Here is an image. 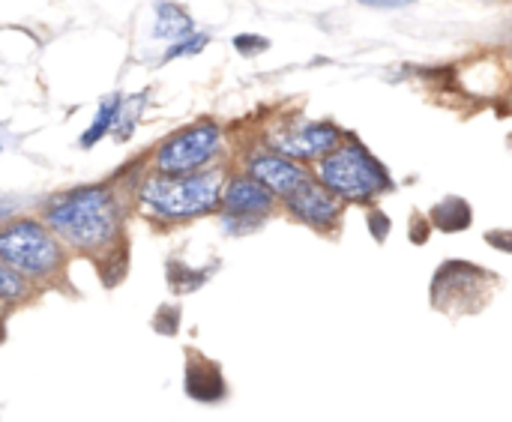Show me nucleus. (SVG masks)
<instances>
[{"instance_id":"obj_11","label":"nucleus","mask_w":512,"mask_h":422,"mask_svg":"<svg viewBox=\"0 0 512 422\" xmlns=\"http://www.w3.org/2000/svg\"><path fill=\"white\" fill-rule=\"evenodd\" d=\"M120 105H123V99H120V96H108V99L99 105V114H96V120L90 123V129L84 132L81 147H93L105 132H111V129H114L117 114H120Z\"/></svg>"},{"instance_id":"obj_2","label":"nucleus","mask_w":512,"mask_h":422,"mask_svg":"<svg viewBox=\"0 0 512 422\" xmlns=\"http://www.w3.org/2000/svg\"><path fill=\"white\" fill-rule=\"evenodd\" d=\"M222 195L219 171H195V174H153L138 189V204L165 222L195 219L216 210Z\"/></svg>"},{"instance_id":"obj_12","label":"nucleus","mask_w":512,"mask_h":422,"mask_svg":"<svg viewBox=\"0 0 512 422\" xmlns=\"http://www.w3.org/2000/svg\"><path fill=\"white\" fill-rule=\"evenodd\" d=\"M27 294V285L21 276H15L6 264H0V303H15Z\"/></svg>"},{"instance_id":"obj_15","label":"nucleus","mask_w":512,"mask_h":422,"mask_svg":"<svg viewBox=\"0 0 512 422\" xmlns=\"http://www.w3.org/2000/svg\"><path fill=\"white\" fill-rule=\"evenodd\" d=\"M360 3H366V6H381V9H396V6H405V3H411V0H360Z\"/></svg>"},{"instance_id":"obj_14","label":"nucleus","mask_w":512,"mask_h":422,"mask_svg":"<svg viewBox=\"0 0 512 422\" xmlns=\"http://www.w3.org/2000/svg\"><path fill=\"white\" fill-rule=\"evenodd\" d=\"M234 45H237L243 54H258V51H264L270 42H267L264 36H246V33H243V36H237V39H234Z\"/></svg>"},{"instance_id":"obj_16","label":"nucleus","mask_w":512,"mask_h":422,"mask_svg":"<svg viewBox=\"0 0 512 422\" xmlns=\"http://www.w3.org/2000/svg\"><path fill=\"white\" fill-rule=\"evenodd\" d=\"M9 210H12V207H3V204H0V219H6V216H9Z\"/></svg>"},{"instance_id":"obj_9","label":"nucleus","mask_w":512,"mask_h":422,"mask_svg":"<svg viewBox=\"0 0 512 422\" xmlns=\"http://www.w3.org/2000/svg\"><path fill=\"white\" fill-rule=\"evenodd\" d=\"M219 201L225 204V216H246V219H261L273 207V195L252 177H231Z\"/></svg>"},{"instance_id":"obj_7","label":"nucleus","mask_w":512,"mask_h":422,"mask_svg":"<svg viewBox=\"0 0 512 422\" xmlns=\"http://www.w3.org/2000/svg\"><path fill=\"white\" fill-rule=\"evenodd\" d=\"M246 171H249V177L255 180V183H261L273 198L276 195H291V192H297L306 180H309V174H306V168L303 165H297L294 159H285V156H279V153H255L249 162H246Z\"/></svg>"},{"instance_id":"obj_8","label":"nucleus","mask_w":512,"mask_h":422,"mask_svg":"<svg viewBox=\"0 0 512 422\" xmlns=\"http://www.w3.org/2000/svg\"><path fill=\"white\" fill-rule=\"evenodd\" d=\"M285 207L291 216H297L300 222H306L318 231H330L342 216V201L333 198L324 186H318L312 180H306L297 192H291L285 198Z\"/></svg>"},{"instance_id":"obj_1","label":"nucleus","mask_w":512,"mask_h":422,"mask_svg":"<svg viewBox=\"0 0 512 422\" xmlns=\"http://www.w3.org/2000/svg\"><path fill=\"white\" fill-rule=\"evenodd\" d=\"M45 228L81 252H99L120 234L123 210L108 186H81L45 207Z\"/></svg>"},{"instance_id":"obj_3","label":"nucleus","mask_w":512,"mask_h":422,"mask_svg":"<svg viewBox=\"0 0 512 422\" xmlns=\"http://www.w3.org/2000/svg\"><path fill=\"white\" fill-rule=\"evenodd\" d=\"M318 186H324L339 201H372L393 186L387 168L360 144H336L318 165Z\"/></svg>"},{"instance_id":"obj_4","label":"nucleus","mask_w":512,"mask_h":422,"mask_svg":"<svg viewBox=\"0 0 512 422\" xmlns=\"http://www.w3.org/2000/svg\"><path fill=\"white\" fill-rule=\"evenodd\" d=\"M0 264L21 279H51L63 264L57 237L36 219L0 225Z\"/></svg>"},{"instance_id":"obj_6","label":"nucleus","mask_w":512,"mask_h":422,"mask_svg":"<svg viewBox=\"0 0 512 422\" xmlns=\"http://www.w3.org/2000/svg\"><path fill=\"white\" fill-rule=\"evenodd\" d=\"M339 138L342 132L330 123H297L270 135V147L285 159H321L339 144Z\"/></svg>"},{"instance_id":"obj_13","label":"nucleus","mask_w":512,"mask_h":422,"mask_svg":"<svg viewBox=\"0 0 512 422\" xmlns=\"http://www.w3.org/2000/svg\"><path fill=\"white\" fill-rule=\"evenodd\" d=\"M207 45V36L201 33H189L186 39H180V42H174L171 48H168V54H165V60H174V57H180V54H192V51H201Z\"/></svg>"},{"instance_id":"obj_10","label":"nucleus","mask_w":512,"mask_h":422,"mask_svg":"<svg viewBox=\"0 0 512 422\" xmlns=\"http://www.w3.org/2000/svg\"><path fill=\"white\" fill-rule=\"evenodd\" d=\"M156 39L174 45L192 33V18L177 6V3H159L156 6V24H153Z\"/></svg>"},{"instance_id":"obj_5","label":"nucleus","mask_w":512,"mask_h":422,"mask_svg":"<svg viewBox=\"0 0 512 422\" xmlns=\"http://www.w3.org/2000/svg\"><path fill=\"white\" fill-rule=\"evenodd\" d=\"M222 147V129L210 120L171 135L156 150V174H195Z\"/></svg>"}]
</instances>
